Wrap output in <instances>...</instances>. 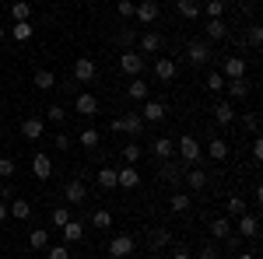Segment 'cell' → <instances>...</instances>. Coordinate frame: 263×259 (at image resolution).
<instances>
[{
  "label": "cell",
  "instance_id": "cell-12",
  "mask_svg": "<svg viewBox=\"0 0 263 259\" xmlns=\"http://www.w3.org/2000/svg\"><path fill=\"white\" fill-rule=\"evenodd\" d=\"M116 186H123V189H134V186H141V172H137L134 165L120 168V172H116Z\"/></svg>",
  "mask_w": 263,
  "mask_h": 259
},
{
  "label": "cell",
  "instance_id": "cell-23",
  "mask_svg": "<svg viewBox=\"0 0 263 259\" xmlns=\"http://www.w3.org/2000/svg\"><path fill=\"white\" fill-rule=\"evenodd\" d=\"M137 46H141V53H158L165 42H162V35H155V32H147V35H141L137 39Z\"/></svg>",
  "mask_w": 263,
  "mask_h": 259
},
{
  "label": "cell",
  "instance_id": "cell-4",
  "mask_svg": "<svg viewBox=\"0 0 263 259\" xmlns=\"http://www.w3.org/2000/svg\"><path fill=\"white\" fill-rule=\"evenodd\" d=\"M95 77H99V67H95V60H88V56L74 60V81H78V84H91Z\"/></svg>",
  "mask_w": 263,
  "mask_h": 259
},
{
  "label": "cell",
  "instance_id": "cell-49",
  "mask_svg": "<svg viewBox=\"0 0 263 259\" xmlns=\"http://www.w3.org/2000/svg\"><path fill=\"white\" fill-rule=\"evenodd\" d=\"M200 259H221V252H218V249H214V242H211V245H203Z\"/></svg>",
  "mask_w": 263,
  "mask_h": 259
},
{
  "label": "cell",
  "instance_id": "cell-9",
  "mask_svg": "<svg viewBox=\"0 0 263 259\" xmlns=\"http://www.w3.org/2000/svg\"><path fill=\"white\" fill-rule=\"evenodd\" d=\"M214 123L218 126H232L235 123V105L232 102H214Z\"/></svg>",
  "mask_w": 263,
  "mask_h": 259
},
{
  "label": "cell",
  "instance_id": "cell-39",
  "mask_svg": "<svg viewBox=\"0 0 263 259\" xmlns=\"http://www.w3.org/2000/svg\"><path fill=\"white\" fill-rule=\"evenodd\" d=\"M46 119H49V123H57V126H60V123L67 119V109H63V105H49V109H46Z\"/></svg>",
  "mask_w": 263,
  "mask_h": 259
},
{
  "label": "cell",
  "instance_id": "cell-6",
  "mask_svg": "<svg viewBox=\"0 0 263 259\" xmlns=\"http://www.w3.org/2000/svg\"><path fill=\"white\" fill-rule=\"evenodd\" d=\"M134 249H137V242L130 238V235H116V238L109 242V256H116V259L134 256Z\"/></svg>",
  "mask_w": 263,
  "mask_h": 259
},
{
  "label": "cell",
  "instance_id": "cell-15",
  "mask_svg": "<svg viewBox=\"0 0 263 259\" xmlns=\"http://www.w3.org/2000/svg\"><path fill=\"white\" fill-rule=\"evenodd\" d=\"M172 151H176V144H172L168 137H155V144H151L155 161H168V158H172Z\"/></svg>",
  "mask_w": 263,
  "mask_h": 259
},
{
  "label": "cell",
  "instance_id": "cell-10",
  "mask_svg": "<svg viewBox=\"0 0 263 259\" xmlns=\"http://www.w3.org/2000/svg\"><path fill=\"white\" fill-rule=\"evenodd\" d=\"M74 109H78L81 116H95V112H99V98H95L91 91H81V95L74 98Z\"/></svg>",
  "mask_w": 263,
  "mask_h": 259
},
{
  "label": "cell",
  "instance_id": "cell-57",
  "mask_svg": "<svg viewBox=\"0 0 263 259\" xmlns=\"http://www.w3.org/2000/svg\"><path fill=\"white\" fill-rule=\"evenodd\" d=\"M105 259H116V256H105Z\"/></svg>",
  "mask_w": 263,
  "mask_h": 259
},
{
  "label": "cell",
  "instance_id": "cell-53",
  "mask_svg": "<svg viewBox=\"0 0 263 259\" xmlns=\"http://www.w3.org/2000/svg\"><path fill=\"white\" fill-rule=\"evenodd\" d=\"M172 259H190V249H182V245H179V249L172 252Z\"/></svg>",
  "mask_w": 263,
  "mask_h": 259
},
{
  "label": "cell",
  "instance_id": "cell-29",
  "mask_svg": "<svg viewBox=\"0 0 263 259\" xmlns=\"http://www.w3.org/2000/svg\"><path fill=\"white\" fill-rule=\"evenodd\" d=\"M168 242H172V231H168V228H155V231H151V249H155V252L165 249Z\"/></svg>",
  "mask_w": 263,
  "mask_h": 259
},
{
  "label": "cell",
  "instance_id": "cell-30",
  "mask_svg": "<svg viewBox=\"0 0 263 259\" xmlns=\"http://www.w3.org/2000/svg\"><path fill=\"white\" fill-rule=\"evenodd\" d=\"M35 88H39V91H49V88H53V84H57V74H53V70H35Z\"/></svg>",
  "mask_w": 263,
  "mask_h": 259
},
{
  "label": "cell",
  "instance_id": "cell-37",
  "mask_svg": "<svg viewBox=\"0 0 263 259\" xmlns=\"http://www.w3.org/2000/svg\"><path fill=\"white\" fill-rule=\"evenodd\" d=\"M81 147H88V151H91V147H99V140H102V133L99 130H91V126H88V130H81Z\"/></svg>",
  "mask_w": 263,
  "mask_h": 259
},
{
  "label": "cell",
  "instance_id": "cell-44",
  "mask_svg": "<svg viewBox=\"0 0 263 259\" xmlns=\"http://www.w3.org/2000/svg\"><path fill=\"white\" fill-rule=\"evenodd\" d=\"M116 11H120V18H134L137 4H134V0H120V4H116Z\"/></svg>",
  "mask_w": 263,
  "mask_h": 259
},
{
  "label": "cell",
  "instance_id": "cell-50",
  "mask_svg": "<svg viewBox=\"0 0 263 259\" xmlns=\"http://www.w3.org/2000/svg\"><path fill=\"white\" fill-rule=\"evenodd\" d=\"M57 151H70V137L67 133H57Z\"/></svg>",
  "mask_w": 263,
  "mask_h": 259
},
{
  "label": "cell",
  "instance_id": "cell-32",
  "mask_svg": "<svg viewBox=\"0 0 263 259\" xmlns=\"http://www.w3.org/2000/svg\"><path fill=\"white\" fill-rule=\"evenodd\" d=\"M99 186L102 189H116V168H99Z\"/></svg>",
  "mask_w": 263,
  "mask_h": 259
},
{
  "label": "cell",
  "instance_id": "cell-16",
  "mask_svg": "<svg viewBox=\"0 0 263 259\" xmlns=\"http://www.w3.org/2000/svg\"><path fill=\"white\" fill-rule=\"evenodd\" d=\"M221 74H224V81L246 77V60H242V56H228V60H224V67H221Z\"/></svg>",
  "mask_w": 263,
  "mask_h": 259
},
{
  "label": "cell",
  "instance_id": "cell-43",
  "mask_svg": "<svg viewBox=\"0 0 263 259\" xmlns=\"http://www.w3.org/2000/svg\"><path fill=\"white\" fill-rule=\"evenodd\" d=\"M207 88L218 95V91H224V74H207Z\"/></svg>",
  "mask_w": 263,
  "mask_h": 259
},
{
  "label": "cell",
  "instance_id": "cell-14",
  "mask_svg": "<svg viewBox=\"0 0 263 259\" xmlns=\"http://www.w3.org/2000/svg\"><path fill=\"white\" fill-rule=\"evenodd\" d=\"M141 119L144 123H162L165 119V102H144Z\"/></svg>",
  "mask_w": 263,
  "mask_h": 259
},
{
  "label": "cell",
  "instance_id": "cell-24",
  "mask_svg": "<svg viewBox=\"0 0 263 259\" xmlns=\"http://www.w3.org/2000/svg\"><path fill=\"white\" fill-rule=\"evenodd\" d=\"M155 74H158V81H172L176 77V63L165 60V56H158V60H155Z\"/></svg>",
  "mask_w": 263,
  "mask_h": 259
},
{
  "label": "cell",
  "instance_id": "cell-42",
  "mask_svg": "<svg viewBox=\"0 0 263 259\" xmlns=\"http://www.w3.org/2000/svg\"><path fill=\"white\" fill-rule=\"evenodd\" d=\"M67 221H70V207H53V224H57V228H63Z\"/></svg>",
  "mask_w": 263,
  "mask_h": 259
},
{
  "label": "cell",
  "instance_id": "cell-21",
  "mask_svg": "<svg viewBox=\"0 0 263 259\" xmlns=\"http://www.w3.org/2000/svg\"><path fill=\"white\" fill-rule=\"evenodd\" d=\"M228 235H232V221H228V217H214V221H211V238L224 242Z\"/></svg>",
  "mask_w": 263,
  "mask_h": 259
},
{
  "label": "cell",
  "instance_id": "cell-40",
  "mask_svg": "<svg viewBox=\"0 0 263 259\" xmlns=\"http://www.w3.org/2000/svg\"><path fill=\"white\" fill-rule=\"evenodd\" d=\"M203 14H207V18H221V14H224V0H207Z\"/></svg>",
  "mask_w": 263,
  "mask_h": 259
},
{
  "label": "cell",
  "instance_id": "cell-27",
  "mask_svg": "<svg viewBox=\"0 0 263 259\" xmlns=\"http://www.w3.org/2000/svg\"><path fill=\"white\" fill-rule=\"evenodd\" d=\"M11 18L14 21H28L32 18V4H28V0H14V4H11Z\"/></svg>",
  "mask_w": 263,
  "mask_h": 259
},
{
  "label": "cell",
  "instance_id": "cell-38",
  "mask_svg": "<svg viewBox=\"0 0 263 259\" xmlns=\"http://www.w3.org/2000/svg\"><path fill=\"white\" fill-rule=\"evenodd\" d=\"M123 158H126V165H137V161L144 158L141 144H126V147H123Z\"/></svg>",
  "mask_w": 263,
  "mask_h": 259
},
{
  "label": "cell",
  "instance_id": "cell-17",
  "mask_svg": "<svg viewBox=\"0 0 263 259\" xmlns=\"http://www.w3.org/2000/svg\"><path fill=\"white\" fill-rule=\"evenodd\" d=\"M60 231H63V242H81V238H84V224H81L78 217H70V221L60 228Z\"/></svg>",
  "mask_w": 263,
  "mask_h": 259
},
{
  "label": "cell",
  "instance_id": "cell-13",
  "mask_svg": "<svg viewBox=\"0 0 263 259\" xmlns=\"http://www.w3.org/2000/svg\"><path fill=\"white\" fill-rule=\"evenodd\" d=\"M239 235H242V238H256V235H260L256 214H239Z\"/></svg>",
  "mask_w": 263,
  "mask_h": 259
},
{
  "label": "cell",
  "instance_id": "cell-52",
  "mask_svg": "<svg viewBox=\"0 0 263 259\" xmlns=\"http://www.w3.org/2000/svg\"><path fill=\"white\" fill-rule=\"evenodd\" d=\"M253 158H256V161L263 158V144H260V140H253Z\"/></svg>",
  "mask_w": 263,
  "mask_h": 259
},
{
  "label": "cell",
  "instance_id": "cell-35",
  "mask_svg": "<svg viewBox=\"0 0 263 259\" xmlns=\"http://www.w3.org/2000/svg\"><path fill=\"white\" fill-rule=\"evenodd\" d=\"M91 228H99V231L112 228V214H109V210H95V214H91Z\"/></svg>",
  "mask_w": 263,
  "mask_h": 259
},
{
  "label": "cell",
  "instance_id": "cell-33",
  "mask_svg": "<svg viewBox=\"0 0 263 259\" xmlns=\"http://www.w3.org/2000/svg\"><path fill=\"white\" fill-rule=\"evenodd\" d=\"M186 186H190V189H203V186H207V175H203L200 168H190V172H186Z\"/></svg>",
  "mask_w": 263,
  "mask_h": 259
},
{
  "label": "cell",
  "instance_id": "cell-48",
  "mask_svg": "<svg viewBox=\"0 0 263 259\" xmlns=\"http://www.w3.org/2000/svg\"><path fill=\"white\" fill-rule=\"evenodd\" d=\"M0 175H4V179L14 175V161H11V158H0Z\"/></svg>",
  "mask_w": 263,
  "mask_h": 259
},
{
  "label": "cell",
  "instance_id": "cell-28",
  "mask_svg": "<svg viewBox=\"0 0 263 259\" xmlns=\"http://www.w3.org/2000/svg\"><path fill=\"white\" fill-rule=\"evenodd\" d=\"M224 88H228V95H232V98H246V91H249L246 77H232V81H224Z\"/></svg>",
  "mask_w": 263,
  "mask_h": 259
},
{
  "label": "cell",
  "instance_id": "cell-26",
  "mask_svg": "<svg viewBox=\"0 0 263 259\" xmlns=\"http://www.w3.org/2000/svg\"><path fill=\"white\" fill-rule=\"evenodd\" d=\"M176 11H179L186 21H190V18H200V4H197V0H176Z\"/></svg>",
  "mask_w": 263,
  "mask_h": 259
},
{
  "label": "cell",
  "instance_id": "cell-5",
  "mask_svg": "<svg viewBox=\"0 0 263 259\" xmlns=\"http://www.w3.org/2000/svg\"><path fill=\"white\" fill-rule=\"evenodd\" d=\"M112 130H120V133H130V137H137V133L144 130L141 112H130V116H120V119H112Z\"/></svg>",
  "mask_w": 263,
  "mask_h": 259
},
{
  "label": "cell",
  "instance_id": "cell-8",
  "mask_svg": "<svg viewBox=\"0 0 263 259\" xmlns=\"http://www.w3.org/2000/svg\"><path fill=\"white\" fill-rule=\"evenodd\" d=\"M134 18L141 21V25H155V21H158V4H155V0H144V4H137Z\"/></svg>",
  "mask_w": 263,
  "mask_h": 259
},
{
  "label": "cell",
  "instance_id": "cell-7",
  "mask_svg": "<svg viewBox=\"0 0 263 259\" xmlns=\"http://www.w3.org/2000/svg\"><path fill=\"white\" fill-rule=\"evenodd\" d=\"M18 130H21V137H25V140H39L42 133H46V123H42L39 116H28V119L21 123Z\"/></svg>",
  "mask_w": 263,
  "mask_h": 259
},
{
  "label": "cell",
  "instance_id": "cell-3",
  "mask_svg": "<svg viewBox=\"0 0 263 259\" xmlns=\"http://www.w3.org/2000/svg\"><path fill=\"white\" fill-rule=\"evenodd\" d=\"M179 161L182 165H200V144H197V137H182L179 140Z\"/></svg>",
  "mask_w": 263,
  "mask_h": 259
},
{
  "label": "cell",
  "instance_id": "cell-47",
  "mask_svg": "<svg viewBox=\"0 0 263 259\" xmlns=\"http://www.w3.org/2000/svg\"><path fill=\"white\" fill-rule=\"evenodd\" d=\"M49 259H70L67 245H53V249H49Z\"/></svg>",
  "mask_w": 263,
  "mask_h": 259
},
{
  "label": "cell",
  "instance_id": "cell-56",
  "mask_svg": "<svg viewBox=\"0 0 263 259\" xmlns=\"http://www.w3.org/2000/svg\"><path fill=\"white\" fill-rule=\"evenodd\" d=\"M0 42H4V25H0Z\"/></svg>",
  "mask_w": 263,
  "mask_h": 259
},
{
  "label": "cell",
  "instance_id": "cell-19",
  "mask_svg": "<svg viewBox=\"0 0 263 259\" xmlns=\"http://www.w3.org/2000/svg\"><path fill=\"white\" fill-rule=\"evenodd\" d=\"M224 35H228V25H224V18H207V39H211V42H221Z\"/></svg>",
  "mask_w": 263,
  "mask_h": 259
},
{
  "label": "cell",
  "instance_id": "cell-55",
  "mask_svg": "<svg viewBox=\"0 0 263 259\" xmlns=\"http://www.w3.org/2000/svg\"><path fill=\"white\" fill-rule=\"evenodd\" d=\"M239 259H256V256H253V252H242V256H239Z\"/></svg>",
  "mask_w": 263,
  "mask_h": 259
},
{
  "label": "cell",
  "instance_id": "cell-25",
  "mask_svg": "<svg viewBox=\"0 0 263 259\" xmlns=\"http://www.w3.org/2000/svg\"><path fill=\"white\" fill-rule=\"evenodd\" d=\"M207 158H214V161H224V158H228V144H224L221 137H214L211 144H207Z\"/></svg>",
  "mask_w": 263,
  "mask_h": 259
},
{
  "label": "cell",
  "instance_id": "cell-34",
  "mask_svg": "<svg viewBox=\"0 0 263 259\" xmlns=\"http://www.w3.org/2000/svg\"><path fill=\"white\" fill-rule=\"evenodd\" d=\"M168 207H172L176 214H186V210H190V193H172Z\"/></svg>",
  "mask_w": 263,
  "mask_h": 259
},
{
  "label": "cell",
  "instance_id": "cell-46",
  "mask_svg": "<svg viewBox=\"0 0 263 259\" xmlns=\"http://www.w3.org/2000/svg\"><path fill=\"white\" fill-rule=\"evenodd\" d=\"M162 175H165V179H168V182H176V179H179V168L172 165V158H168V165H165V168H162Z\"/></svg>",
  "mask_w": 263,
  "mask_h": 259
},
{
  "label": "cell",
  "instance_id": "cell-45",
  "mask_svg": "<svg viewBox=\"0 0 263 259\" xmlns=\"http://www.w3.org/2000/svg\"><path fill=\"white\" fill-rule=\"evenodd\" d=\"M228 214H232V217L246 214V203H242V196H232V200H228Z\"/></svg>",
  "mask_w": 263,
  "mask_h": 259
},
{
  "label": "cell",
  "instance_id": "cell-2",
  "mask_svg": "<svg viewBox=\"0 0 263 259\" xmlns=\"http://www.w3.org/2000/svg\"><path fill=\"white\" fill-rule=\"evenodd\" d=\"M120 70H123V74H130V77L144 74V56L137 53V49H123V56H120Z\"/></svg>",
  "mask_w": 263,
  "mask_h": 259
},
{
  "label": "cell",
  "instance_id": "cell-22",
  "mask_svg": "<svg viewBox=\"0 0 263 259\" xmlns=\"http://www.w3.org/2000/svg\"><path fill=\"white\" fill-rule=\"evenodd\" d=\"M7 217L28 221V217H32V203H28V200H14V203H11V210H7Z\"/></svg>",
  "mask_w": 263,
  "mask_h": 259
},
{
  "label": "cell",
  "instance_id": "cell-54",
  "mask_svg": "<svg viewBox=\"0 0 263 259\" xmlns=\"http://www.w3.org/2000/svg\"><path fill=\"white\" fill-rule=\"evenodd\" d=\"M4 217H7V207H4V203H0V221H4Z\"/></svg>",
  "mask_w": 263,
  "mask_h": 259
},
{
  "label": "cell",
  "instance_id": "cell-1",
  "mask_svg": "<svg viewBox=\"0 0 263 259\" xmlns=\"http://www.w3.org/2000/svg\"><path fill=\"white\" fill-rule=\"evenodd\" d=\"M214 56V46L207 39H193V42H186V60L190 63H197V67H203V63Z\"/></svg>",
  "mask_w": 263,
  "mask_h": 259
},
{
  "label": "cell",
  "instance_id": "cell-36",
  "mask_svg": "<svg viewBox=\"0 0 263 259\" xmlns=\"http://www.w3.org/2000/svg\"><path fill=\"white\" fill-rule=\"evenodd\" d=\"M28 245H32V249H46V245H49V231H46V228H35V231L28 235Z\"/></svg>",
  "mask_w": 263,
  "mask_h": 259
},
{
  "label": "cell",
  "instance_id": "cell-20",
  "mask_svg": "<svg viewBox=\"0 0 263 259\" xmlns=\"http://www.w3.org/2000/svg\"><path fill=\"white\" fill-rule=\"evenodd\" d=\"M126 98L144 102V98H147V81H141V77H130V84H126Z\"/></svg>",
  "mask_w": 263,
  "mask_h": 259
},
{
  "label": "cell",
  "instance_id": "cell-18",
  "mask_svg": "<svg viewBox=\"0 0 263 259\" xmlns=\"http://www.w3.org/2000/svg\"><path fill=\"white\" fill-rule=\"evenodd\" d=\"M32 172H35V179H49V175H53V161L46 158V154H35V158H32Z\"/></svg>",
  "mask_w": 263,
  "mask_h": 259
},
{
  "label": "cell",
  "instance_id": "cell-41",
  "mask_svg": "<svg viewBox=\"0 0 263 259\" xmlns=\"http://www.w3.org/2000/svg\"><path fill=\"white\" fill-rule=\"evenodd\" d=\"M246 42H249V46H263V28H260V25H249V32H246Z\"/></svg>",
  "mask_w": 263,
  "mask_h": 259
},
{
  "label": "cell",
  "instance_id": "cell-31",
  "mask_svg": "<svg viewBox=\"0 0 263 259\" xmlns=\"http://www.w3.org/2000/svg\"><path fill=\"white\" fill-rule=\"evenodd\" d=\"M11 35H14V42H28L32 39V21H14Z\"/></svg>",
  "mask_w": 263,
  "mask_h": 259
},
{
  "label": "cell",
  "instance_id": "cell-11",
  "mask_svg": "<svg viewBox=\"0 0 263 259\" xmlns=\"http://www.w3.org/2000/svg\"><path fill=\"white\" fill-rule=\"evenodd\" d=\"M84 196H88V189H84L81 179H74V182H67V186H63V200H67V203H74V207H78V203H84Z\"/></svg>",
  "mask_w": 263,
  "mask_h": 259
},
{
  "label": "cell",
  "instance_id": "cell-51",
  "mask_svg": "<svg viewBox=\"0 0 263 259\" xmlns=\"http://www.w3.org/2000/svg\"><path fill=\"white\" fill-rule=\"evenodd\" d=\"M120 42H123V46H134L137 35H134V32H120Z\"/></svg>",
  "mask_w": 263,
  "mask_h": 259
}]
</instances>
